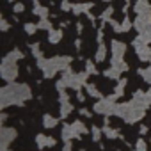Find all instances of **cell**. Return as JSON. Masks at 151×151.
<instances>
[{
    "label": "cell",
    "mask_w": 151,
    "mask_h": 151,
    "mask_svg": "<svg viewBox=\"0 0 151 151\" xmlns=\"http://www.w3.org/2000/svg\"><path fill=\"white\" fill-rule=\"evenodd\" d=\"M32 93L25 84H9L0 91V107L6 109L9 105H23L25 100H30Z\"/></svg>",
    "instance_id": "1"
},
{
    "label": "cell",
    "mask_w": 151,
    "mask_h": 151,
    "mask_svg": "<svg viewBox=\"0 0 151 151\" xmlns=\"http://www.w3.org/2000/svg\"><path fill=\"white\" fill-rule=\"evenodd\" d=\"M71 59L69 57H52V59H37V68L43 69L45 78H52L57 71L68 69Z\"/></svg>",
    "instance_id": "2"
},
{
    "label": "cell",
    "mask_w": 151,
    "mask_h": 151,
    "mask_svg": "<svg viewBox=\"0 0 151 151\" xmlns=\"http://www.w3.org/2000/svg\"><path fill=\"white\" fill-rule=\"evenodd\" d=\"M87 77H89L87 71H84V73H73V71L68 68V69H64V73H62L60 82H62L66 87H71V89H75V91H80V89L87 84Z\"/></svg>",
    "instance_id": "3"
},
{
    "label": "cell",
    "mask_w": 151,
    "mask_h": 151,
    "mask_svg": "<svg viewBox=\"0 0 151 151\" xmlns=\"http://www.w3.org/2000/svg\"><path fill=\"white\" fill-rule=\"evenodd\" d=\"M0 75L6 82H13L16 77H18V66H16V60H11V59H6L2 60V66H0Z\"/></svg>",
    "instance_id": "4"
},
{
    "label": "cell",
    "mask_w": 151,
    "mask_h": 151,
    "mask_svg": "<svg viewBox=\"0 0 151 151\" xmlns=\"http://www.w3.org/2000/svg\"><path fill=\"white\" fill-rule=\"evenodd\" d=\"M116 96L112 94V96H109V98H101L96 105H94V112H98V114H103V116H112L114 112H116Z\"/></svg>",
    "instance_id": "5"
},
{
    "label": "cell",
    "mask_w": 151,
    "mask_h": 151,
    "mask_svg": "<svg viewBox=\"0 0 151 151\" xmlns=\"http://www.w3.org/2000/svg\"><path fill=\"white\" fill-rule=\"evenodd\" d=\"M133 48H135V52H137L140 60H151V48L147 46V43H144V41H140L137 37L133 41Z\"/></svg>",
    "instance_id": "6"
},
{
    "label": "cell",
    "mask_w": 151,
    "mask_h": 151,
    "mask_svg": "<svg viewBox=\"0 0 151 151\" xmlns=\"http://www.w3.org/2000/svg\"><path fill=\"white\" fill-rule=\"evenodd\" d=\"M132 103L135 105V107H139V109H147L149 105H151V98H149V94L147 93H142V91H137L135 94H133V98H132Z\"/></svg>",
    "instance_id": "7"
},
{
    "label": "cell",
    "mask_w": 151,
    "mask_h": 151,
    "mask_svg": "<svg viewBox=\"0 0 151 151\" xmlns=\"http://www.w3.org/2000/svg\"><path fill=\"white\" fill-rule=\"evenodd\" d=\"M0 135H2V151H4V149H7V146L11 144V140L16 139V130H14V128L4 126L2 132H0Z\"/></svg>",
    "instance_id": "8"
},
{
    "label": "cell",
    "mask_w": 151,
    "mask_h": 151,
    "mask_svg": "<svg viewBox=\"0 0 151 151\" xmlns=\"http://www.w3.org/2000/svg\"><path fill=\"white\" fill-rule=\"evenodd\" d=\"M133 27H135L139 32L149 29V27H151V14H137L135 22H133Z\"/></svg>",
    "instance_id": "9"
},
{
    "label": "cell",
    "mask_w": 151,
    "mask_h": 151,
    "mask_svg": "<svg viewBox=\"0 0 151 151\" xmlns=\"http://www.w3.org/2000/svg\"><path fill=\"white\" fill-rule=\"evenodd\" d=\"M91 7H93V2H87V4H73V9H71V13H73V14H82V13H86V14L89 16V20L93 22L94 18L89 14Z\"/></svg>",
    "instance_id": "10"
},
{
    "label": "cell",
    "mask_w": 151,
    "mask_h": 151,
    "mask_svg": "<svg viewBox=\"0 0 151 151\" xmlns=\"http://www.w3.org/2000/svg\"><path fill=\"white\" fill-rule=\"evenodd\" d=\"M109 23L112 25V29H114L116 32H128V30L132 29V22H130V18H124L121 23H119V22H116V20H110Z\"/></svg>",
    "instance_id": "11"
},
{
    "label": "cell",
    "mask_w": 151,
    "mask_h": 151,
    "mask_svg": "<svg viewBox=\"0 0 151 151\" xmlns=\"http://www.w3.org/2000/svg\"><path fill=\"white\" fill-rule=\"evenodd\" d=\"M124 52H126V45H124V43H121V41H112V57L123 59Z\"/></svg>",
    "instance_id": "12"
},
{
    "label": "cell",
    "mask_w": 151,
    "mask_h": 151,
    "mask_svg": "<svg viewBox=\"0 0 151 151\" xmlns=\"http://www.w3.org/2000/svg\"><path fill=\"white\" fill-rule=\"evenodd\" d=\"M133 9L137 14H151V6L147 4V0H137Z\"/></svg>",
    "instance_id": "13"
},
{
    "label": "cell",
    "mask_w": 151,
    "mask_h": 151,
    "mask_svg": "<svg viewBox=\"0 0 151 151\" xmlns=\"http://www.w3.org/2000/svg\"><path fill=\"white\" fill-rule=\"evenodd\" d=\"M80 135L75 132V128L71 126V124H64L62 126V139L64 140H71V139H78Z\"/></svg>",
    "instance_id": "14"
},
{
    "label": "cell",
    "mask_w": 151,
    "mask_h": 151,
    "mask_svg": "<svg viewBox=\"0 0 151 151\" xmlns=\"http://www.w3.org/2000/svg\"><path fill=\"white\" fill-rule=\"evenodd\" d=\"M48 7L43 6L41 2H37V0H34V14L39 16V18H48Z\"/></svg>",
    "instance_id": "15"
},
{
    "label": "cell",
    "mask_w": 151,
    "mask_h": 151,
    "mask_svg": "<svg viewBox=\"0 0 151 151\" xmlns=\"http://www.w3.org/2000/svg\"><path fill=\"white\" fill-rule=\"evenodd\" d=\"M60 39H62V30H60V29H52V30H48V41H50L52 45H57Z\"/></svg>",
    "instance_id": "16"
},
{
    "label": "cell",
    "mask_w": 151,
    "mask_h": 151,
    "mask_svg": "<svg viewBox=\"0 0 151 151\" xmlns=\"http://www.w3.org/2000/svg\"><path fill=\"white\" fill-rule=\"evenodd\" d=\"M110 64H112V66H114L116 69H119L121 73L128 69V64H126V62H124L123 59H116V57H112V60H110Z\"/></svg>",
    "instance_id": "17"
},
{
    "label": "cell",
    "mask_w": 151,
    "mask_h": 151,
    "mask_svg": "<svg viewBox=\"0 0 151 151\" xmlns=\"http://www.w3.org/2000/svg\"><path fill=\"white\" fill-rule=\"evenodd\" d=\"M105 55H107V48H105V45H103V41H101L100 46H98V50H96V60H98V62L105 60Z\"/></svg>",
    "instance_id": "18"
},
{
    "label": "cell",
    "mask_w": 151,
    "mask_h": 151,
    "mask_svg": "<svg viewBox=\"0 0 151 151\" xmlns=\"http://www.w3.org/2000/svg\"><path fill=\"white\" fill-rule=\"evenodd\" d=\"M71 110H73V105H71L69 101L60 103V117H68V116L71 114Z\"/></svg>",
    "instance_id": "19"
},
{
    "label": "cell",
    "mask_w": 151,
    "mask_h": 151,
    "mask_svg": "<svg viewBox=\"0 0 151 151\" xmlns=\"http://www.w3.org/2000/svg\"><path fill=\"white\" fill-rule=\"evenodd\" d=\"M119 75H121V71L116 69L114 66H110V68L105 71V77H107V78H114V80H117V78H119Z\"/></svg>",
    "instance_id": "20"
},
{
    "label": "cell",
    "mask_w": 151,
    "mask_h": 151,
    "mask_svg": "<svg viewBox=\"0 0 151 151\" xmlns=\"http://www.w3.org/2000/svg\"><path fill=\"white\" fill-rule=\"evenodd\" d=\"M103 133H105L109 139H116V137H119V132H117V130H114V128H110L107 123H105V126H103Z\"/></svg>",
    "instance_id": "21"
},
{
    "label": "cell",
    "mask_w": 151,
    "mask_h": 151,
    "mask_svg": "<svg viewBox=\"0 0 151 151\" xmlns=\"http://www.w3.org/2000/svg\"><path fill=\"white\" fill-rule=\"evenodd\" d=\"M37 27L41 29V30H52L53 27H52V22L48 20V18H41L39 22H37Z\"/></svg>",
    "instance_id": "22"
},
{
    "label": "cell",
    "mask_w": 151,
    "mask_h": 151,
    "mask_svg": "<svg viewBox=\"0 0 151 151\" xmlns=\"http://www.w3.org/2000/svg\"><path fill=\"white\" fill-rule=\"evenodd\" d=\"M112 13H114V7H107V9L100 14V20H101L103 23H105V22H110V20H112V18H110V16H112Z\"/></svg>",
    "instance_id": "23"
},
{
    "label": "cell",
    "mask_w": 151,
    "mask_h": 151,
    "mask_svg": "<svg viewBox=\"0 0 151 151\" xmlns=\"http://www.w3.org/2000/svg\"><path fill=\"white\" fill-rule=\"evenodd\" d=\"M124 86H126V80H124V78L119 80V84L116 86V91H114V96H116V98L123 96V93H124Z\"/></svg>",
    "instance_id": "24"
},
{
    "label": "cell",
    "mask_w": 151,
    "mask_h": 151,
    "mask_svg": "<svg viewBox=\"0 0 151 151\" xmlns=\"http://www.w3.org/2000/svg\"><path fill=\"white\" fill-rule=\"evenodd\" d=\"M86 91H87L91 96H94V98H101V93L94 87V84H86Z\"/></svg>",
    "instance_id": "25"
},
{
    "label": "cell",
    "mask_w": 151,
    "mask_h": 151,
    "mask_svg": "<svg viewBox=\"0 0 151 151\" xmlns=\"http://www.w3.org/2000/svg\"><path fill=\"white\" fill-rule=\"evenodd\" d=\"M43 123H45V128H53V126L57 124V119L52 117L50 114H46V116L43 117Z\"/></svg>",
    "instance_id": "26"
},
{
    "label": "cell",
    "mask_w": 151,
    "mask_h": 151,
    "mask_svg": "<svg viewBox=\"0 0 151 151\" xmlns=\"http://www.w3.org/2000/svg\"><path fill=\"white\" fill-rule=\"evenodd\" d=\"M139 39L144 41V43H151V27L142 30V32H139Z\"/></svg>",
    "instance_id": "27"
},
{
    "label": "cell",
    "mask_w": 151,
    "mask_h": 151,
    "mask_svg": "<svg viewBox=\"0 0 151 151\" xmlns=\"http://www.w3.org/2000/svg\"><path fill=\"white\" fill-rule=\"evenodd\" d=\"M6 59H11V60H20V59H23V53H22L20 50H13V52H9V53L6 55Z\"/></svg>",
    "instance_id": "28"
},
{
    "label": "cell",
    "mask_w": 151,
    "mask_h": 151,
    "mask_svg": "<svg viewBox=\"0 0 151 151\" xmlns=\"http://www.w3.org/2000/svg\"><path fill=\"white\" fill-rule=\"evenodd\" d=\"M36 142H37V147H39V149H43V147H46V146H48V137H45V135H41V133H39V135L36 137Z\"/></svg>",
    "instance_id": "29"
},
{
    "label": "cell",
    "mask_w": 151,
    "mask_h": 151,
    "mask_svg": "<svg viewBox=\"0 0 151 151\" xmlns=\"http://www.w3.org/2000/svg\"><path fill=\"white\" fill-rule=\"evenodd\" d=\"M139 75L146 80V82H149L151 84V66L149 68H146V69H139Z\"/></svg>",
    "instance_id": "30"
},
{
    "label": "cell",
    "mask_w": 151,
    "mask_h": 151,
    "mask_svg": "<svg viewBox=\"0 0 151 151\" xmlns=\"http://www.w3.org/2000/svg\"><path fill=\"white\" fill-rule=\"evenodd\" d=\"M71 126L75 128V132H77L78 135H82V133H86V132H87V128H86V126H84V124H82L80 121H75V123H73Z\"/></svg>",
    "instance_id": "31"
},
{
    "label": "cell",
    "mask_w": 151,
    "mask_h": 151,
    "mask_svg": "<svg viewBox=\"0 0 151 151\" xmlns=\"http://www.w3.org/2000/svg\"><path fill=\"white\" fill-rule=\"evenodd\" d=\"M23 29H25V32H27L29 36H32V34H36V30H37L39 27H37V23H30V22H29V23H25Z\"/></svg>",
    "instance_id": "32"
},
{
    "label": "cell",
    "mask_w": 151,
    "mask_h": 151,
    "mask_svg": "<svg viewBox=\"0 0 151 151\" xmlns=\"http://www.w3.org/2000/svg\"><path fill=\"white\" fill-rule=\"evenodd\" d=\"M30 50H32V53H34L36 59H43V52L39 50V45H37V43H34V45L30 46Z\"/></svg>",
    "instance_id": "33"
},
{
    "label": "cell",
    "mask_w": 151,
    "mask_h": 151,
    "mask_svg": "<svg viewBox=\"0 0 151 151\" xmlns=\"http://www.w3.org/2000/svg\"><path fill=\"white\" fill-rule=\"evenodd\" d=\"M86 71H87L89 75H96V73H98V69H96L94 62H91V60H87V62H86Z\"/></svg>",
    "instance_id": "34"
},
{
    "label": "cell",
    "mask_w": 151,
    "mask_h": 151,
    "mask_svg": "<svg viewBox=\"0 0 151 151\" xmlns=\"http://www.w3.org/2000/svg\"><path fill=\"white\" fill-rule=\"evenodd\" d=\"M135 151H147V144H146V140L139 139L137 144H135Z\"/></svg>",
    "instance_id": "35"
},
{
    "label": "cell",
    "mask_w": 151,
    "mask_h": 151,
    "mask_svg": "<svg viewBox=\"0 0 151 151\" xmlns=\"http://www.w3.org/2000/svg\"><path fill=\"white\" fill-rule=\"evenodd\" d=\"M91 130H93V139H94V140H100V137H101V130H100L98 126H91Z\"/></svg>",
    "instance_id": "36"
},
{
    "label": "cell",
    "mask_w": 151,
    "mask_h": 151,
    "mask_svg": "<svg viewBox=\"0 0 151 151\" xmlns=\"http://www.w3.org/2000/svg\"><path fill=\"white\" fill-rule=\"evenodd\" d=\"M60 9H62V11H71V9H73V4L69 2V0H62Z\"/></svg>",
    "instance_id": "37"
},
{
    "label": "cell",
    "mask_w": 151,
    "mask_h": 151,
    "mask_svg": "<svg viewBox=\"0 0 151 151\" xmlns=\"http://www.w3.org/2000/svg\"><path fill=\"white\" fill-rule=\"evenodd\" d=\"M59 98H60V103H66V101H69V96L66 94V91L62 89V91H59Z\"/></svg>",
    "instance_id": "38"
},
{
    "label": "cell",
    "mask_w": 151,
    "mask_h": 151,
    "mask_svg": "<svg viewBox=\"0 0 151 151\" xmlns=\"http://www.w3.org/2000/svg\"><path fill=\"white\" fill-rule=\"evenodd\" d=\"M23 9H25V6H23L22 2H16V4H14V7H13V11H14V13H23Z\"/></svg>",
    "instance_id": "39"
},
{
    "label": "cell",
    "mask_w": 151,
    "mask_h": 151,
    "mask_svg": "<svg viewBox=\"0 0 151 151\" xmlns=\"http://www.w3.org/2000/svg\"><path fill=\"white\" fill-rule=\"evenodd\" d=\"M0 29H2V32H7V30H9V23H7V20H2V22H0Z\"/></svg>",
    "instance_id": "40"
},
{
    "label": "cell",
    "mask_w": 151,
    "mask_h": 151,
    "mask_svg": "<svg viewBox=\"0 0 151 151\" xmlns=\"http://www.w3.org/2000/svg\"><path fill=\"white\" fill-rule=\"evenodd\" d=\"M62 151H71V140H66V144H64V149Z\"/></svg>",
    "instance_id": "41"
},
{
    "label": "cell",
    "mask_w": 151,
    "mask_h": 151,
    "mask_svg": "<svg viewBox=\"0 0 151 151\" xmlns=\"http://www.w3.org/2000/svg\"><path fill=\"white\" fill-rule=\"evenodd\" d=\"M80 114H82V116H86V117H91L89 110H86V109H82V110H80Z\"/></svg>",
    "instance_id": "42"
},
{
    "label": "cell",
    "mask_w": 151,
    "mask_h": 151,
    "mask_svg": "<svg viewBox=\"0 0 151 151\" xmlns=\"http://www.w3.org/2000/svg\"><path fill=\"white\" fill-rule=\"evenodd\" d=\"M57 142H55V139H52V137H48V146L52 147V146H55Z\"/></svg>",
    "instance_id": "43"
},
{
    "label": "cell",
    "mask_w": 151,
    "mask_h": 151,
    "mask_svg": "<svg viewBox=\"0 0 151 151\" xmlns=\"http://www.w3.org/2000/svg\"><path fill=\"white\" fill-rule=\"evenodd\" d=\"M77 98H78V101H84V94L78 91V94H77Z\"/></svg>",
    "instance_id": "44"
},
{
    "label": "cell",
    "mask_w": 151,
    "mask_h": 151,
    "mask_svg": "<svg viewBox=\"0 0 151 151\" xmlns=\"http://www.w3.org/2000/svg\"><path fill=\"white\" fill-rule=\"evenodd\" d=\"M146 132H147V126H140V133H142V135H144V133H146Z\"/></svg>",
    "instance_id": "45"
},
{
    "label": "cell",
    "mask_w": 151,
    "mask_h": 151,
    "mask_svg": "<svg viewBox=\"0 0 151 151\" xmlns=\"http://www.w3.org/2000/svg\"><path fill=\"white\" fill-rule=\"evenodd\" d=\"M7 2H9V4H14V0H7Z\"/></svg>",
    "instance_id": "46"
},
{
    "label": "cell",
    "mask_w": 151,
    "mask_h": 151,
    "mask_svg": "<svg viewBox=\"0 0 151 151\" xmlns=\"http://www.w3.org/2000/svg\"><path fill=\"white\" fill-rule=\"evenodd\" d=\"M147 94H149V98H151V89H149V91H147Z\"/></svg>",
    "instance_id": "47"
},
{
    "label": "cell",
    "mask_w": 151,
    "mask_h": 151,
    "mask_svg": "<svg viewBox=\"0 0 151 151\" xmlns=\"http://www.w3.org/2000/svg\"><path fill=\"white\" fill-rule=\"evenodd\" d=\"M105 2H110V0H105Z\"/></svg>",
    "instance_id": "48"
},
{
    "label": "cell",
    "mask_w": 151,
    "mask_h": 151,
    "mask_svg": "<svg viewBox=\"0 0 151 151\" xmlns=\"http://www.w3.org/2000/svg\"><path fill=\"white\" fill-rule=\"evenodd\" d=\"M126 2H130V0H126Z\"/></svg>",
    "instance_id": "49"
},
{
    "label": "cell",
    "mask_w": 151,
    "mask_h": 151,
    "mask_svg": "<svg viewBox=\"0 0 151 151\" xmlns=\"http://www.w3.org/2000/svg\"><path fill=\"white\" fill-rule=\"evenodd\" d=\"M4 151H7V149H4Z\"/></svg>",
    "instance_id": "50"
}]
</instances>
